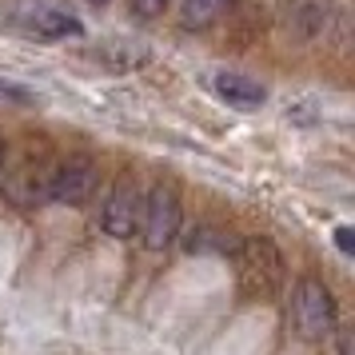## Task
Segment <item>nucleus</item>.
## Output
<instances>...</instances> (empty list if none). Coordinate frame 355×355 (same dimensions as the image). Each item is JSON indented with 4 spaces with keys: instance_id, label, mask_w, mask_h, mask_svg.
Wrapping results in <instances>:
<instances>
[{
    "instance_id": "1",
    "label": "nucleus",
    "mask_w": 355,
    "mask_h": 355,
    "mask_svg": "<svg viewBox=\"0 0 355 355\" xmlns=\"http://www.w3.org/2000/svg\"><path fill=\"white\" fill-rule=\"evenodd\" d=\"M232 259H236L240 291L248 300H275L279 295L284 279H288V268H284V256L272 240H263V236L240 240L232 248Z\"/></svg>"
},
{
    "instance_id": "2",
    "label": "nucleus",
    "mask_w": 355,
    "mask_h": 355,
    "mask_svg": "<svg viewBox=\"0 0 355 355\" xmlns=\"http://www.w3.org/2000/svg\"><path fill=\"white\" fill-rule=\"evenodd\" d=\"M180 224H184V211H180V196L176 188L168 184H156L152 192L140 200V236H144V248L160 252L180 236Z\"/></svg>"
},
{
    "instance_id": "3",
    "label": "nucleus",
    "mask_w": 355,
    "mask_h": 355,
    "mask_svg": "<svg viewBox=\"0 0 355 355\" xmlns=\"http://www.w3.org/2000/svg\"><path fill=\"white\" fill-rule=\"evenodd\" d=\"M291 320L304 339H327L336 331V300L327 284L320 279H300L291 291Z\"/></svg>"
},
{
    "instance_id": "4",
    "label": "nucleus",
    "mask_w": 355,
    "mask_h": 355,
    "mask_svg": "<svg viewBox=\"0 0 355 355\" xmlns=\"http://www.w3.org/2000/svg\"><path fill=\"white\" fill-rule=\"evenodd\" d=\"M96 180H100L96 176V164L88 160V156H68V160L49 176V184H44V200L80 208L84 200L96 192Z\"/></svg>"
},
{
    "instance_id": "5",
    "label": "nucleus",
    "mask_w": 355,
    "mask_h": 355,
    "mask_svg": "<svg viewBox=\"0 0 355 355\" xmlns=\"http://www.w3.org/2000/svg\"><path fill=\"white\" fill-rule=\"evenodd\" d=\"M140 188L132 176H120L112 184V192L104 200V211H100V227L112 236V240H132V232L140 224Z\"/></svg>"
},
{
    "instance_id": "6",
    "label": "nucleus",
    "mask_w": 355,
    "mask_h": 355,
    "mask_svg": "<svg viewBox=\"0 0 355 355\" xmlns=\"http://www.w3.org/2000/svg\"><path fill=\"white\" fill-rule=\"evenodd\" d=\"M17 24L28 36H40V40H68V36L84 33L80 20L72 17V12H64V8H56V4H49V0H28V4H20Z\"/></svg>"
},
{
    "instance_id": "7",
    "label": "nucleus",
    "mask_w": 355,
    "mask_h": 355,
    "mask_svg": "<svg viewBox=\"0 0 355 355\" xmlns=\"http://www.w3.org/2000/svg\"><path fill=\"white\" fill-rule=\"evenodd\" d=\"M216 92L240 112H256V108L268 104V88L259 80H252V76H243V72H220L216 76Z\"/></svg>"
},
{
    "instance_id": "8",
    "label": "nucleus",
    "mask_w": 355,
    "mask_h": 355,
    "mask_svg": "<svg viewBox=\"0 0 355 355\" xmlns=\"http://www.w3.org/2000/svg\"><path fill=\"white\" fill-rule=\"evenodd\" d=\"M331 4L327 0H291L288 4V36L295 40H315L327 28Z\"/></svg>"
},
{
    "instance_id": "9",
    "label": "nucleus",
    "mask_w": 355,
    "mask_h": 355,
    "mask_svg": "<svg viewBox=\"0 0 355 355\" xmlns=\"http://www.w3.org/2000/svg\"><path fill=\"white\" fill-rule=\"evenodd\" d=\"M232 0H184V24L188 28H208L227 12Z\"/></svg>"
},
{
    "instance_id": "10",
    "label": "nucleus",
    "mask_w": 355,
    "mask_h": 355,
    "mask_svg": "<svg viewBox=\"0 0 355 355\" xmlns=\"http://www.w3.org/2000/svg\"><path fill=\"white\" fill-rule=\"evenodd\" d=\"M232 248H236V240H227L224 232H211V227H200V232H192V240H188V252H220V256H232Z\"/></svg>"
},
{
    "instance_id": "11",
    "label": "nucleus",
    "mask_w": 355,
    "mask_h": 355,
    "mask_svg": "<svg viewBox=\"0 0 355 355\" xmlns=\"http://www.w3.org/2000/svg\"><path fill=\"white\" fill-rule=\"evenodd\" d=\"M128 4H132V12H136V17H144V20L160 17L164 8H168V0H128Z\"/></svg>"
},
{
    "instance_id": "12",
    "label": "nucleus",
    "mask_w": 355,
    "mask_h": 355,
    "mask_svg": "<svg viewBox=\"0 0 355 355\" xmlns=\"http://www.w3.org/2000/svg\"><path fill=\"white\" fill-rule=\"evenodd\" d=\"M336 243H339V252H347V256H352V248H355L352 227H339V232H336Z\"/></svg>"
},
{
    "instance_id": "13",
    "label": "nucleus",
    "mask_w": 355,
    "mask_h": 355,
    "mask_svg": "<svg viewBox=\"0 0 355 355\" xmlns=\"http://www.w3.org/2000/svg\"><path fill=\"white\" fill-rule=\"evenodd\" d=\"M347 347H352V343H347V336H343V339H339V355H352Z\"/></svg>"
},
{
    "instance_id": "14",
    "label": "nucleus",
    "mask_w": 355,
    "mask_h": 355,
    "mask_svg": "<svg viewBox=\"0 0 355 355\" xmlns=\"http://www.w3.org/2000/svg\"><path fill=\"white\" fill-rule=\"evenodd\" d=\"M88 4H92V8H104V4H108V0H88Z\"/></svg>"
},
{
    "instance_id": "15",
    "label": "nucleus",
    "mask_w": 355,
    "mask_h": 355,
    "mask_svg": "<svg viewBox=\"0 0 355 355\" xmlns=\"http://www.w3.org/2000/svg\"><path fill=\"white\" fill-rule=\"evenodd\" d=\"M0 168H4V140H0Z\"/></svg>"
}]
</instances>
